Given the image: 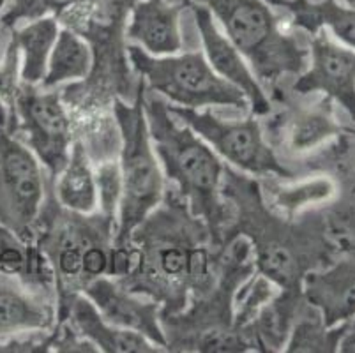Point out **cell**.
<instances>
[{
    "label": "cell",
    "instance_id": "cell-1",
    "mask_svg": "<svg viewBox=\"0 0 355 353\" xmlns=\"http://www.w3.org/2000/svg\"><path fill=\"white\" fill-rule=\"evenodd\" d=\"M184 202H168L157 207L133 232L128 248V272L119 283L135 293L150 295L159 306L161 315H175L188 300L189 290H198L209 279L207 246L203 232L207 225L184 216ZM212 235V233H211Z\"/></svg>",
    "mask_w": 355,
    "mask_h": 353
},
{
    "label": "cell",
    "instance_id": "cell-2",
    "mask_svg": "<svg viewBox=\"0 0 355 353\" xmlns=\"http://www.w3.org/2000/svg\"><path fill=\"white\" fill-rule=\"evenodd\" d=\"M144 110L164 177L175 184L193 218L205 223L209 232L218 237L219 226L225 221L221 200L225 168L219 155L170 112L163 97L147 96V87Z\"/></svg>",
    "mask_w": 355,
    "mask_h": 353
},
{
    "label": "cell",
    "instance_id": "cell-3",
    "mask_svg": "<svg viewBox=\"0 0 355 353\" xmlns=\"http://www.w3.org/2000/svg\"><path fill=\"white\" fill-rule=\"evenodd\" d=\"M145 85L138 87L133 103L114 101L115 124L121 136L122 194L119 203L114 248L125 249L133 232L161 205L164 173L154 150L144 110Z\"/></svg>",
    "mask_w": 355,
    "mask_h": 353
},
{
    "label": "cell",
    "instance_id": "cell-4",
    "mask_svg": "<svg viewBox=\"0 0 355 353\" xmlns=\"http://www.w3.org/2000/svg\"><path fill=\"white\" fill-rule=\"evenodd\" d=\"M191 2L211 11L260 83L272 85L283 74L299 76L308 66V50L283 32L267 0H188V6Z\"/></svg>",
    "mask_w": 355,
    "mask_h": 353
},
{
    "label": "cell",
    "instance_id": "cell-5",
    "mask_svg": "<svg viewBox=\"0 0 355 353\" xmlns=\"http://www.w3.org/2000/svg\"><path fill=\"white\" fill-rule=\"evenodd\" d=\"M125 50L144 85L172 105L191 110L230 106L250 112L248 97L216 74L203 51L154 57L133 43H129Z\"/></svg>",
    "mask_w": 355,
    "mask_h": 353
},
{
    "label": "cell",
    "instance_id": "cell-6",
    "mask_svg": "<svg viewBox=\"0 0 355 353\" xmlns=\"http://www.w3.org/2000/svg\"><path fill=\"white\" fill-rule=\"evenodd\" d=\"M43 202V164L9 129V112L0 105V225L32 244Z\"/></svg>",
    "mask_w": 355,
    "mask_h": 353
},
{
    "label": "cell",
    "instance_id": "cell-7",
    "mask_svg": "<svg viewBox=\"0 0 355 353\" xmlns=\"http://www.w3.org/2000/svg\"><path fill=\"white\" fill-rule=\"evenodd\" d=\"M9 129L15 132L55 179L69 160L71 121L55 89L21 83L9 108Z\"/></svg>",
    "mask_w": 355,
    "mask_h": 353
},
{
    "label": "cell",
    "instance_id": "cell-8",
    "mask_svg": "<svg viewBox=\"0 0 355 353\" xmlns=\"http://www.w3.org/2000/svg\"><path fill=\"white\" fill-rule=\"evenodd\" d=\"M168 108L232 166L260 177L290 175L263 138L260 122L253 113L244 121H225L214 115L211 108L191 110L170 103Z\"/></svg>",
    "mask_w": 355,
    "mask_h": 353
},
{
    "label": "cell",
    "instance_id": "cell-9",
    "mask_svg": "<svg viewBox=\"0 0 355 353\" xmlns=\"http://www.w3.org/2000/svg\"><path fill=\"white\" fill-rule=\"evenodd\" d=\"M110 218L99 212V221H71L60 230L48 232L41 252L50 264L59 284L69 293H78L89 281L112 272L114 242L108 244Z\"/></svg>",
    "mask_w": 355,
    "mask_h": 353
},
{
    "label": "cell",
    "instance_id": "cell-10",
    "mask_svg": "<svg viewBox=\"0 0 355 353\" xmlns=\"http://www.w3.org/2000/svg\"><path fill=\"white\" fill-rule=\"evenodd\" d=\"M308 66L297 76L293 90L322 92L340 103L355 121V51L334 43L325 28L311 34Z\"/></svg>",
    "mask_w": 355,
    "mask_h": 353
},
{
    "label": "cell",
    "instance_id": "cell-11",
    "mask_svg": "<svg viewBox=\"0 0 355 353\" xmlns=\"http://www.w3.org/2000/svg\"><path fill=\"white\" fill-rule=\"evenodd\" d=\"M82 293L94 304L99 315L119 329L131 330L168 350V339L161 327V311L156 300L141 299L117 279L99 276L82 288Z\"/></svg>",
    "mask_w": 355,
    "mask_h": 353
},
{
    "label": "cell",
    "instance_id": "cell-12",
    "mask_svg": "<svg viewBox=\"0 0 355 353\" xmlns=\"http://www.w3.org/2000/svg\"><path fill=\"white\" fill-rule=\"evenodd\" d=\"M188 8H191L193 16H195V24L203 46V55H205L212 69L216 71V74L248 97L250 112L253 115H269L270 108H272L270 99L266 96V90L251 71L244 55L234 46L227 34H223L221 28L216 25L214 16L205 6L191 2Z\"/></svg>",
    "mask_w": 355,
    "mask_h": 353
},
{
    "label": "cell",
    "instance_id": "cell-13",
    "mask_svg": "<svg viewBox=\"0 0 355 353\" xmlns=\"http://www.w3.org/2000/svg\"><path fill=\"white\" fill-rule=\"evenodd\" d=\"M53 327V304L15 272L0 268V339L48 332Z\"/></svg>",
    "mask_w": 355,
    "mask_h": 353
},
{
    "label": "cell",
    "instance_id": "cell-14",
    "mask_svg": "<svg viewBox=\"0 0 355 353\" xmlns=\"http://www.w3.org/2000/svg\"><path fill=\"white\" fill-rule=\"evenodd\" d=\"M302 293L320 313L329 329L355 318V257L343 258L325 270L308 272Z\"/></svg>",
    "mask_w": 355,
    "mask_h": 353
},
{
    "label": "cell",
    "instance_id": "cell-15",
    "mask_svg": "<svg viewBox=\"0 0 355 353\" xmlns=\"http://www.w3.org/2000/svg\"><path fill=\"white\" fill-rule=\"evenodd\" d=\"M184 6L168 0H137L129 9L125 37L154 57H166L182 51L180 11Z\"/></svg>",
    "mask_w": 355,
    "mask_h": 353
},
{
    "label": "cell",
    "instance_id": "cell-16",
    "mask_svg": "<svg viewBox=\"0 0 355 353\" xmlns=\"http://www.w3.org/2000/svg\"><path fill=\"white\" fill-rule=\"evenodd\" d=\"M62 315L69 320V325L73 327L83 339L94 346L98 352L106 353H154L164 352L163 348L148 341L141 334L131 332V330L119 329L106 322L94 304L90 302L85 295L78 293H69L66 299L60 302ZM62 318V320H66Z\"/></svg>",
    "mask_w": 355,
    "mask_h": 353
},
{
    "label": "cell",
    "instance_id": "cell-17",
    "mask_svg": "<svg viewBox=\"0 0 355 353\" xmlns=\"http://www.w3.org/2000/svg\"><path fill=\"white\" fill-rule=\"evenodd\" d=\"M274 8H282L292 18L293 27L315 34L325 28L338 41L355 48V6L338 0H267Z\"/></svg>",
    "mask_w": 355,
    "mask_h": 353
},
{
    "label": "cell",
    "instance_id": "cell-18",
    "mask_svg": "<svg viewBox=\"0 0 355 353\" xmlns=\"http://www.w3.org/2000/svg\"><path fill=\"white\" fill-rule=\"evenodd\" d=\"M55 196L62 209L80 216H89L98 209L96 171L82 140L73 141L66 166L55 177Z\"/></svg>",
    "mask_w": 355,
    "mask_h": 353
},
{
    "label": "cell",
    "instance_id": "cell-19",
    "mask_svg": "<svg viewBox=\"0 0 355 353\" xmlns=\"http://www.w3.org/2000/svg\"><path fill=\"white\" fill-rule=\"evenodd\" d=\"M59 19L41 16L11 31V41L20 51V78L27 85H40L44 78L53 44L59 35Z\"/></svg>",
    "mask_w": 355,
    "mask_h": 353
},
{
    "label": "cell",
    "instance_id": "cell-20",
    "mask_svg": "<svg viewBox=\"0 0 355 353\" xmlns=\"http://www.w3.org/2000/svg\"><path fill=\"white\" fill-rule=\"evenodd\" d=\"M94 66L92 48L89 41L69 27L59 31L53 44L44 78L37 87L57 89L62 83L80 82L87 78Z\"/></svg>",
    "mask_w": 355,
    "mask_h": 353
},
{
    "label": "cell",
    "instance_id": "cell-21",
    "mask_svg": "<svg viewBox=\"0 0 355 353\" xmlns=\"http://www.w3.org/2000/svg\"><path fill=\"white\" fill-rule=\"evenodd\" d=\"M341 132V126L336 124L331 105L308 110H297L288 119V145L295 152H308Z\"/></svg>",
    "mask_w": 355,
    "mask_h": 353
},
{
    "label": "cell",
    "instance_id": "cell-22",
    "mask_svg": "<svg viewBox=\"0 0 355 353\" xmlns=\"http://www.w3.org/2000/svg\"><path fill=\"white\" fill-rule=\"evenodd\" d=\"M44 267H50L43 252H37L34 246L27 244L21 239H18L11 230L0 225V268L15 272L25 283H34L40 281L44 288L51 279L53 272L43 270Z\"/></svg>",
    "mask_w": 355,
    "mask_h": 353
},
{
    "label": "cell",
    "instance_id": "cell-23",
    "mask_svg": "<svg viewBox=\"0 0 355 353\" xmlns=\"http://www.w3.org/2000/svg\"><path fill=\"white\" fill-rule=\"evenodd\" d=\"M297 322L290 332V339L285 345V352H336L347 323L329 329L322 320L320 313L311 306L302 315L297 313Z\"/></svg>",
    "mask_w": 355,
    "mask_h": 353
},
{
    "label": "cell",
    "instance_id": "cell-24",
    "mask_svg": "<svg viewBox=\"0 0 355 353\" xmlns=\"http://www.w3.org/2000/svg\"><path fill=\"white\" fill-rule=\"evenodd\" d=\"M96 2H115V4L131 8L137 0H8L4 11L0 12V34L12 31L21 21H31V19L46 16L48 12H53V16H57L64 9L96 4Z\"/></svg>",
    "mask_w": 355,
    "mask_h": 353
},
{
    "label": "cell",
    "instance_id": "cell-25",
    "mask_svg": "<svg viewBox=\"0 0 355 353\" xmlns=\"http://www.w3.org/2000/svg\"><path fill=\"white\" fill-rule=\"evenodd\" d=\"M269 191L272 209L286 216H293L304 207L327 200L334 193V184L329 179L318 177L293 186H276Z\"/></svg>",
    "mask_w": 355,
    "mask_h": 353
},
{
    "label": "cell",
    "instance_id": "cell-26",
    "mask_svg": "<svg viewBox=\"0 0 355 353\" xmlns=\"http://www.w3.org/2000/svg\"><path fill=\"white\" fill-rule=\"evenodd\" d=\"M96 184H98V207L99 212L112 221H115V212L119 210L122 194L121 166L117 161H105L96 171Z\"/></svg>",
    "mask_w": 355,
    "mask_h": 353
},
{
    "label": "cell",
    "instance_id": "cell-27",
    "mask_svg": "<svg viewBox=\"0 0 355 353\" xmlns=\"http://www.w3.org/2000/svg\"><path fill=\"white\" fill-rule=\"evenodd\" d=\"M18 67H20V51L9 39L6 53L0 62V105L11 108L15 96L20 89L18 85Z\"/></svg>",
    "mask_w": 355,
    "mask_h": 353
},
{
    "label": "cell",
    "instance_id": "cell-28",
    "mask_svg": "<svg viewBox=\"0 0 355 353\" xmlns=\"http://www.w3.org/2000/svg\"><path fill=\"white\" fill-rule=\"evenodd\" d=\"M338 350H341V352H347V353L355 352V320L354 322L350 320V323H347V325H345L343 336H341Z\"/></svg>",
    "mask_w": 355,
    "mask_h": 353
},
{
    "label": "cell",
    "instance_id": "cell-29",
    "mask_svg": "<svg viewBox=\"0 0 355 353\" xmlns=\"http://www.w3.org/2000/svg\"><path fill=\"white\" fill-rule=\"evenodd\" d=\"M6 4H8V0H0V12L4 11V8H6Z\"/></svg>",
    "mask_w": 355,
    "mask_h": 353
},
{
    "label": "cell",
    "instance_id": "cell-30",
    "mask_svg": "<svg viewBox=\"0 0 355 353\" xmlns=\"http://www.w3.org/2000/svg\"><path fill=\"white\" fill-rule=\"evenodd\" d=\"M348 6H355V0H345Z\"/></svg>",
    "mask_w": 355,
    "mask_h": 353
},
{
    "label": "cell",
    "instance_id": "cell-31",
    "mask_svg": "<svg viewBox=\"0 0 355 353\" xmlns=\"http://www.w3.org/2000/svg\"><path fill=\"white\" fill-rule=\"evenodd\" d=\"M182 6L184 8H188V0H182Z\"/></svg>",
    "mask_w": 355,
    "mask_h": 353
}]
</instances>
